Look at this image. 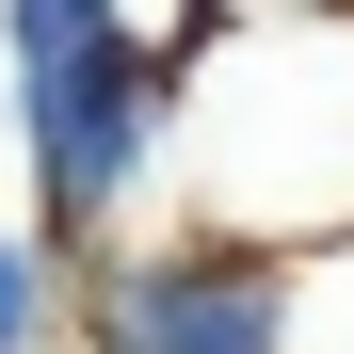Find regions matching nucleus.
<instances>
[{
	"instance_id": "nucleus-1",
	"label": "nucleus",
	"mask_w": 354,
	"mask_h": 354,
	"mask_svg": "<svg viewBox=\"0 0 354 354\" xmlns=\"http://www.w3.org/2000/svg\"><path fill=\"white\" fill-rule=\"evenodd\" d=\"M161 225L258 242V258L354 242V0H322V17H242L194 65Z\"/></svg>"
},
{
	"instance_id": "nucleus-2",
	"label": "nucleus",
	"mask_w": 354,
	"mask_h": 354,
	"mask_svg": "<svg viewBox=\"0 0 354 354\" xmlns=\"http://www.w3.org/2000/svg\"><path fill=\"white\" fill-rule=\"evenodd\" d=\"M177 97H194V65H161L129 0H0L17 225H48L65 258L145 242L177 194Z\"/></svg>"
},
{
	"instance_id": "nucleus-3",
	"label": "nucleus",
	"mask_w": 354,
	"mask_h": 354,
	"mask_svg": "<svg viewBox=\"0 0 354 354\" xmlns=\"http://www.w3.org/2000/svg\"><path fill=\"white\" fill-rule=\"evenodd\" d=\"M65 354H290V258L194 242V225L97 242V258H81V338H65Z\"/></svg>"
},
{
	"instance_id": "nucleus-4",
	"label": "nucleus",
	"mask_w": 354,
	"mask_h": 354,
	"mask_svg": "<svg viewBox=\"0 0 354 354\" xmlns=\"http://www.w3.org/2000/svg\"><path fill=\"white\" fill-rule=\"evenodd\" d=\"M65 338H81V258L0 209V354H65Z\"/></svg>"
},
{
	"instance_id": "nucleus-5",
	"label": "nucleus",
	"mask_w": 354,
	"mask_h": 354,
	"mask_svg": "<svg viewBox=\"0 0 354 354\" xmlns=\"http://www.w3.org/2000/svg\"><path fill=\"white\" fill-rule=\"evenodd\" d=\"M129 17H145V48H161V65H209L242 17H322V0H129Z\"/></svg>"
},
{
	"instance_id": "nucleus-6",
	"label": "nucleus",
	"mask_w": 354,
	"mask_h": 354,
	"mask_svg": "<svg viewBox=\"0 0 354 354\" xmlns=\"http://www.w3.org/2000/svg\"><path fill=\"white\" fill-rule=\"evenodd\" d=\"M290 354H354V242L290 258Z\"/></svg>"
}]
</instances>
